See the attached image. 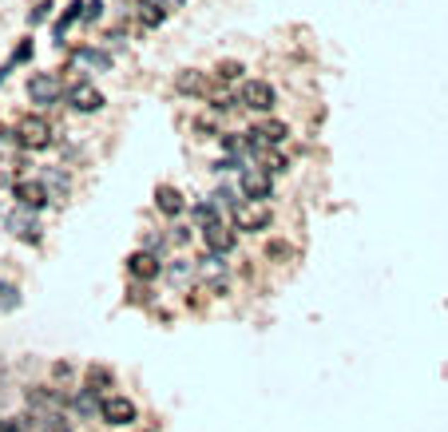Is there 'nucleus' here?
<instances>
[{"instance_id":"f257e3e1","label":"nucleus","mask_w":448,"mask_h":432,"mask_svg":"<svg viewBox=\"0 0 448 432\" xmlns=\"http://www.w3.org/2000/svg\"><path fill=\"white\" fill-rule=\"evenodd\" d=\"M16 143H21L24 151H44L52 147V123L40 119V115H24L16 123Z\"/></svg>"},{"instance_id":"f03ea898","label":"nucleus","mask_w":448,"mask_h":432,"mask_svg":"<svg viewBox=\"0 0 448 432\" xmlns=\"http://www.w3.org/2000/svg\"><path fill=\"white\" fill-rule=\"evenodd\" d=\"M28 409L40 412V416H64L68 397H64L60 389H48V385H32L28 389Z\"/></svg>"},{"instance_id":"7ed1b4c3","label":"nucleus","mask_w":448,"mask_h":432,"mask_svg":"<svg viewBox=\"0 0 448 432\" xmlns=\"http://www.w3.org/2000/svg\"><path fill=\"white\" fill-rule=\"evenodd\" d=\"M100 416L108 424H115V428H123V424H135L139 409H135V401H131V397H123V392H111V397H103V401H100Z\"/></svg>"},{"instance_id":"20e7f679","label":"nucleus","mask_w":448,"mask_h":432,"mask_svg":"<svg viewBox=\"0 0 448 432\" xmlns=\"http://www.w3.org/2000/svg\"><path fill=\"white\" fill-rule=\"evenodd\" d=\"M270 222H274V214H270V206H262V202H239L234 206V230H266Z\"/></svg>"},{"instance_id":"39448f33","label":"nucleus","mask_w":448,"mask_h":432,"mask_svg":"<svg viewBox=\"0 0 448 432\" xmlns=\"http://www.w3.org/2000/svg\"><path fill=\"white\" fill-rule=\"evenodd\" d=\"M60 76H52V71H36L28 80V95L32 103H40V107H52V103L60 100Z\"/></svg>"},{"instance_id":"423d86ee","label":"nucleus","mask_w":448,"mask_h":432,"mask_svg":"<svg viewBox=\"0 0 448 432\" xmlns=\"http://www.w3.org/2000/svg\"><path fill=\"white\" fill-rule=\"evenodd\" d=\"M202 242H207L210 246V254H230L234 250V242H239V230H234V226H226V222H210V226H202Z\"/></svg>"},{"instance_id":"0eeeda50","label":"nucleus","mask_w":448,"mask_h":432,"mask_svg":"<svg viewBox=\"0 0 448 432\" xmlns=\"http://www.w3.org/2000/svg\"><path fill=\"white\" fill-rule=\"evenodd\" d=\"M274 103H278V91L270 88L266 80H250L246 88H242V107H250V111H274Z\"/></svg>"},{"instance_id":"6e6552de","label":"nucleus","mask_w":448,"mask_h":432,"mask_svg":"<svg viewBox=\"0 0 448 432\" xmlns=\"http://www.w3.org/2000/svg\"><path fill=\"white\" fill-rule=\"evenodd\" d=\"M242 194H246L250 202H262V199H270V191H274V179H270L262 167H242Z\"/></svg>"},{"instance_id":"1a4fd4ad","label":"nucleus","mask_w":448,"mask_h":432,"mask_svg":"<svg viewBox=\"0 0 448 432\" xmlns=\"http://www.w3.org/2000/svg\"><path fill=\"white\" fill-rule=\"evenodd\" d=\"M12 194H16V202H21L24 211H40V206H48V191H44V182H36V179L16 182Z\"/></svg>"},{"instance_id":"9d476101","label":"nucleus","mask_w":448,"mask_h":432,"mask_svg":"<svg viewBox=\"0 0 448 432\" xmlns=\"http://www.w3.org/2000/svg\"><path fill=\"white\" fill-rule=\"evenodd\" d=\"M159 270H163V262H159V254H151V250H139V254H131L127 258V274L131 278H139V281L159 278Z\"/></svg>"},{"instance_id":"9b49d317","label":"nucleus","mask_w":448,"mask_h":432,"mask_svg":"<svg viewBox=\"0 0 448 432\" xmlns=\"http://www.w3.org/2000/svg\"><path fill=\"white\" fill-rule=\"evenodd\" d=\"M8 230L16 234V238H24V242H40V222H36V214L24 211V206L8 214Z\"/></svg>"},{"instance_id":"f8f14e48","label":"nucleus","mask_w":448,"mask_h":432,"mask_svg":"<svg viewBox=\"0 0 448 432\" xmlns=\"http://www.w3.org/2000/svg\"><path fill=\"white\" fill-rule=\"evenodd\" d=\"M68 103L76 111H100L103 107V95H100L96 83H76V88L68 91Z\"/></svg>"},{"instance_id":"ddd939ff","label":"nucleus","mask_w":448,"mask_h":432,"mask_svg":"<svg viewBox=\"0 0 448 432\" xmlns=\"http://www.w3.org/2000/svg\"><path fill=\"white\" fill-rule=\"evenodd\" d=\"M135 16H139L147 28H159L167 21V8H163V0H135Z\"/></svg>"},{"instance_id":"4468645a","label":"nucleus","mask_w":448,"mask_h":432,"mask_svg":"<svg viewBox=\"0 0 448 432\" xmlns=\"http://www.w3.org/2000/svg\"><path fill=\"white\" fill-rule=\"evenodd\" d=\"M199 274L210 281V286H214V290H222V286H226V266H222V258H219V254L202 258V262H199Z\"/></svg>"},{"instance_id":"2eb2a0df","label":"nucleus","mask_w":448,"mask_h":432,"mask_svg":"<svg viewBox=\"0 0 448 432\" xmlns=\"http://www.w3.org/2000/svg\"><path fill=\"white\" fill-rule=\"evenodd\" d=\"M155 206H159L163 214H171V218H175V214H183V206H187V202H183V194L175 191V187H159V191H155Z\"/></svg>"},{"instance_id":"dca6fc26","label":"nucleus","mask_w":448,"mask_h":432,"mask_svg":"<svg viewBox=\"0 0 448 432\" xmlns=\"http://www.w3.org/2000/svg\"><path fill=\"white\" fill-rule=\"evenodd\" d=\"M175 88H179L183 95H207V80H202V71H183L179 80H175Z\"/></svg>"},{"instance_id":"f3484780","label":"nucleus","mask_w":448,"mask_h":432,"mask_svg":"<svg viewBox=\"0 0 448 432\" xmlns=\"http://www.w3.org/2000/svg\"><path fill=\"white\" fill-rule=\"evenodd\" d=\"M111 381H115V377H111L108 365H91V369H88V392H103V389H111Z\"/></svg>"},{"instance_id":"a211bd4d","label":"nucleus","mask_w":448,"mask_h":432,"mask_svg":"<svg viewBox=\"0 0 448 432\" xmlns=\"http://www.w3.org/2000/svg\"><path fill=\"white\" fill-rule=\"evenodd\" d=\"M190 218H199L202 226H210V222H219V202L210 199V202H199L195 211H190Z\"/></svg>"},{"instance_id":"6ab92c4d","label":"nucleus","mask_w":448,"mask_h":432,"mask_svg":"<svg viewBox=\"0 0 448 432\" xmlns=\"http://www.w3.org/2000/svg\"><path fill=\"white\" fill-rule=\"evenodd\" d=\"M21 305V290L12 286V281H0V310L8 313V310H16Z\"/></svg>"},{"instance_id":"aec40b11","label":"nucleus","mask_w":448,"mask_h":432,"mask_svg":"<svg viewBox=\"0 0 448 432\" xmlns=\"http://www.w3.org/2000/svg\"><path fill=\"white\" fill-rule=\"evenodd\" d=\"M80 8H84V4H68V12H64L60 21H56V40H64V32H68L71 24H76V21H80V16H84Z\"/></svg>"},{"instance_id":"412c9836","label":"nucleus","mask_w":448,"mask_h":432,"mask_svg":"<svg viewBox=\"0 0 448 432\" xmlns=\"http://www.w3.org/2000/svg\"><path fill=\"white\" fill-rule=\"evenodd\" d=\"M76 56H80L84 64H91V68H111V56H108V52H96V48H80V52H76Z\"/></svg>"},{"instance_id":"4be33fe9","label":"nucleus","mask_w":448,"mask_h":432,"mask_svg":"<svg viewBox=\"0 0 448 432\" xmlns=\"http://www.w3.org/2000/svg\"><path fill=\"white\" fill-rule=\"evenodd\" d=\"M239 76H242V64H239V60H222L219 68H214V80H222V83L239 80Z\"/></svg>"},{"instance_id":"5701e85b","label":"nucleus","mask_w":448,"mask_h":432,"mask_svg":"<svg viewBox=\"0 0 448 432\" xmlns=\"http://www.w3.org/2000/svg\"><path fill=\"white\" fill-rule=\"evenodd\" d=\"M262 171H266L270 179H274V175L286 171V159H282V155H274V151H266V155H262Z\"/></svg>"},{"instance_id":"b1692460","label":"nucleus","mask_w":448,"mask_h":432,"mask_svg":"<svg viewBox=\"0 0 448 432\" xmlns=\"http://www.w3.org/2000/svg\"><path fill=\"white\" fill-rule=\"evenodd\" d=\"M76 412H84V416H88V412H96V392L84 389L80 397H76Z\"/></svg>"},{"instance_id":"393cba45","label":"nucleus","mask_w":448,"mask_h":432,"mask_svg":"<svg viewBox=\"0 0 448 432\" xmlns=\"http://www.w3.org/2000/svg\"><path fill=\"white\" fill-rule=\"evenodd\" d=\"M103 16V4L96 0V4H84V21H100Z\"/></svg>"},{"instance_id":"a878e982","label":"nucleus","mask_w":448,"mask_h":432,"mask_svg":"<svg viewBox=\"0 0 448 432\" xmlns=\"http://www.w3.org/2000/svg\"><path fill=\"white\" fill-rule=\"evenodd\" d=\"M48 8H52V4H40V8H32L28 24H40V21H44V16H48Z\"/></svg>"},{"instance_id":"bb28decb","label":"nucleus","mask_w":448,"mask_h":432,"mask_svg":"<svg viewBox=\"0 0 448 432\" xmlns=\"http://www.w3.org/2000/svg\"><path fill=\"white\" fill-rule=\"evenodd\" d=\"M28 56H32V40H24L21 48H16V56H12V60H28Z\"/></svg>"},{"instance_id":"cd10ccee","label":"nucleus","mask_w":448,"mask_h":432,"mask_svg":"<svg viewBox=\"0 0 448 432\" xmlns=\"http://www.w3.org/2000/svg\"><path fill=\"white\" fill-rule=\"evenodd\" d=\"M270 254H274V258H282V254H286V258H289V246H282V242H274V246H270Z\"/></svg>"},{"instance_id":"c85d7f7f","label":"nucleus","mask_w":448,"mask_h":432,"mask_svg":"<svg viewBox=\"0 0 448 432\" xmlns=\"http://www.w3.org/2000/svg\"><path fill=\"white\" fill-rule=\"evenodd\" d=\"M56 377H64V381H68V377H71V365L60 361V365H56Z\"/></svg>"}]
</instances>
